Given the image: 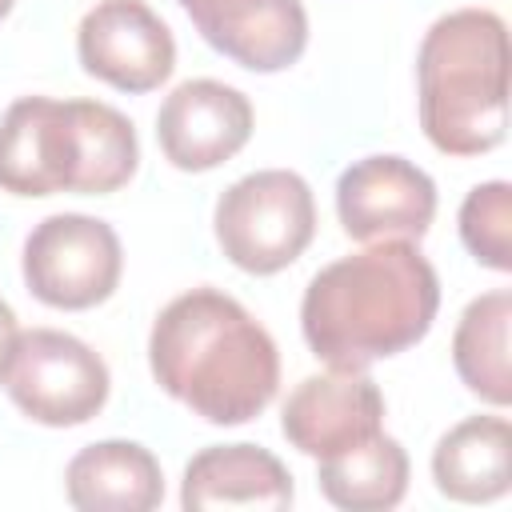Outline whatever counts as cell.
Wrapping results in <instances>:
<instances>
[{
	"label": "cell",
	"instance_id": "obj_1",
	"mask_svg": "<svg viewBox=\"0 0 512 512\" xmlns=\"http://www.w3.org/2000/svg\"><path fill=\"white\" fill-rule=\"evenodd\" d=\"M440 308V280L412 240H376L320 268L300 300V328L328 368L364 372L420 344Z\"/></svg>",
	"mask_w": 512,
	"mask_h": 512
},
{
	"label": "cell",
	"instance_id": "obj_2",
	"mask_svg": "<svg viewBox=\"0 0 512 512\" xmlns=\"http://www.w3.org/2000/svg\"><path fill=\"white\" fill-rule=\"evenodd\" d=\"M152 380L208 424L256 420L280 384V352L240 300L192 288L164 304L148 336Z\"/></svg>",
	"mask_w": 512,
	"mask_h": 512
},
{
	"label": "cell",
	"instance_id": "obj_3",
	"mask_svg": "<svg viewBox=\"0 0 512 512\" xmlns=\"http://www.w3.org/2000/svg\"><path fill=\"white\" fill-rule=\"evenodd\" d=\"M136 164L132 120L100 100L20 96L0 120V188L12 196H108Z\"/></svg>",
	"mask_w": 512,
	"mask_h": 512
},
{
	"label": "cell",
	"instance_id": "obj_4",
	"mask_svg": "<svg viewBox=\"0 0 512 512\" xmlns=\"http://www.w3.org/2000/svg\"><path fill=\"white\" fill-rule=\"evenodd\" d=\"M420 128L444 156H480L508 128V28L488 8L440 16L416 56Z\"/></svg>",
	"mask_w": 512,
	"mask_h": 512
},
{
	"label": "cell",
	"instance_id": "obj_5",
	"mask_svg": "<svg viewBox=\"0 0 512 512\" xmlns=\"http://www.w3.org/2000/svg\"><path fill=\"white\" fill-rule=\"evenodd\" d=\"M216 244L252 276H272L304 256L316 236V200L304 176L288 168L248 172L216 200Z\"/></svg>",
	"mask_w": 512,
	"mask_h": 512
},
{
	"label": "cell",
	"instance_id": "obj_6",
	"mask_svg": "<svg viewBox=\"0 0 512 512\" xmlns=\"http://www.w3.org/2000/svg\"><path fill=\"white\" fill-rule=\"evenodd\" d=\"M12 404L48 428L88 424L108 400V364L76 336L56 328H28L16 336L4 380Z\"/></svg>",
	"mask_w": 512,
	"mask_h": 512
},
{
	"label": "cell",
	"instance_id": "obj_7",
	"mask_svg": "<svg viewBox=\"0 0 512 512\" xmlns=\"http://www.w3.org/2000/svg\"><path fill=\"white\" fill-rule=\"evenodd\" d=\"M20 268L28 292L40 304L60 312H84L116 292L124 252L112 224L84 212H56L28 232Z\"/></svg>",
	"mask_w": 512,
	"mask_h": 512
},
{
	"label": "cell",
	"instance_id": "obj_8",
	"mask_svg": "<svg viewBox=\"0 0 512 512\" xmlns=\"http://www.w3.org/2000/svg\"><path fill=\"white\" fill-rule=\"evenodd\" d=\"M76 56L88 76L140 96L172 76L176 40L144 0H96L76 28Z\"/></svg>",
	"mask_w": 512,
	"mask_h": 512
},
{
	"label": "cell",
	"instance_id": "obj_9",
	"mask_svg": "<svg viewBox=\"0 0 512 512\" xmlns=\"http://www.w3.org/2000/svg\"><path fill=\"white\" fill-rule=\"evenodd\" d=\"M340 228L360 240H420L436 220V184L404 156H364L336 180Z\"/></svg>",
	"mask_w": 512,
	"mask_h": 512
},
{
	"label": "cell",
	"instance_id": "obj_10",
	"mask_svg": "<svg viewBox=\"0 0 512 512\" xmlns=\"http://www.w3.org/2000/svg\"><path fill=\"white\" fill-rule=\"evenodd\" d=\"M280 432L296 452L312 460L348 452L368 436L384 432V396L364 372L328 368L288 392Z\"/></svg>",
	"mask_w": 512,
	"mask_h": 512
},
{
	"label": "cell",
	"instance_id": "obj_11",
	"mask_svg": "<svg viewBox=\"0 0 512 512\" xmlns=\"http://www.w3.org/2000/svg\"><path fill=\"white\" fill-rule=\"evenodd\" d=\"M252 136V104L220 80H184L156 112V140L172 168L208 172L232 160Z\"/></svg>",
	"mask_w": 512,
	"mask_h": 512
},
{
	"label": "cell",
	"instance_id": "obj_12",
	"mask_svg": "<svg viewBox=\"0 0 512 512\" xmlns=\"http://www.w3.org/2000/svg\"><path fill=\"white\" fill-rule=\"evenodd\" d=\"M196 32L248 72H284L308 44L300 0H176Z\"/></svg>",
	"mask_w": 512,
	"mask_h": 512
},
{
	"label": "cell",
	"instance_id": "obj_13",
	"mask_svg": "<svg viewBox=\"0 0 512 512\" xmlns=\"http://www.w3.org/2000/svg\"><path fill=\"white\" fill-rule=\"evenodd\" d=\"M292 472L260 444H212L184 468L180 504L184 512L204 508H268L292 504Z\"/></svg>",
	"mask_w": 512,
	"mask_h": 512
},
{
	"label": "cell",
	"instance_id": "obj_14",
	"mask_svg": "<svg viewBox=\"0 0 512 512\" xmlns=\"http://www.w3.org/2000/svg\"><path fill=\"white\" fill-rule=\"evenodd\" d=\"M64 492L80 512H148L164 500V476L144 444L100 440L68 460Z\"/></svg>",
	"mask_w": 512,
	"mask_h": 512
},
{
	"label": "cell",
	"instance_id": "obj_15",
	"mask_svg": "<svg viewBox=\"0 0 512 512\" xmlns=\"http://www.w3.org/2000/svg\"><path fill=\"white\" fill-rule=\"evenodd\" d=\"M512 428L504 416H468L432 452V480L456 504H488L508 492Z\"/></svg>",
	"mask_w": 512,
	"mask_h": 512
},
{
	"label": "cell",
	"instance_id": "obj_16",
	"mask_svg": "<svg viewBox=\"0 0 512 512\" xmlns=\"http://www.w3.org/2000/svg\"><path fill=\"white\" fill-rule=\"evenodd\" d=\"M316 484L324 500L344 512H388L408 492V452L400 440L376 432L348 452L324 456Z\"/></svg>",
	"mask_w": 512,
	"mask_h": 512
},
{
	"label": "cell",
	"instance_id": "obj_17",
	"mask_svg": "<svg viewBox=\"0 0 512 512\" xmlns=\"http://www.w3.org/2000/svg\"><path fill=\"white\" fill-rule=\"evenodd\" d=\"M508 324H512V292L492 288L476 296L452 336V364L468 392L484 404L508 408L512 400V364H508Z\"/></svg>",
	"mask_w": 512,
	"mask_h": 512
},
{
	"label": "cell",
	"instance_id": "obj_18",
	"mask_svg": "<svg viewBox=\"0 0 512 512\" xmlns=\"http://www.w3.org/2000/svg\"><path fill=\"white\" fill-rule=\"evenodd\" d=\"M460 240L476 264L492 272L512 268V188L504 180L476 184L460 204Z\"/></svg>",
	"mask_w": 512,
	"mask_h": 512
},
{
	"label": "cell",
	"instance_id": "obj_19",
	"mask_svg": "<svg viewBox=\"0 0 512 512\" xmlns=\"http://www.w3.org/2000/svg\"><path fill=\"white\" fill-rule=\"evenodd\" d=\"M16 336H20V328H16V312L0 300V380H4V364H8V352H12Z\"/></svg>",
	"mask_w": 512,
	"mask_h": 512
},
{
	"label": "cell",
	"instance_id": "obj_20",
	"mask_svg": "<svg viewBox=\"0 0 512 512\" xmlns=\"http://www.w3.org/2000/svg\"><path fill=\"white\" fill-rule=\"evenodd\" d=\"M12 4H16V0H0V20H4L8 12H12Z\"/></svg>",
	"mask_w": 512,
	"mask_h": 512
}]
</instances>
